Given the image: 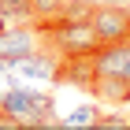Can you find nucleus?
Returning a JSON list of instances; mask_svg holds the SVG:
<instances>
[{
	"label": "nucleus",
	"mask_w": 130,
	"mask_h": 130,
	"mask_svg": "<svg viewBox=\"0 0 130 130\" xmlns=\"http://www.w3.org/2000/svg\"><path fill=\"white\" fill-rule=\"evenodd\" d=\"M60 63H63V56H56L52 48H34L26 56L8 60V67L26 86H48V82H60Z\"/></svg>",
	"instance_id": "nucleus-3"
},
{
	"label": "nucleus",
	"mask_w": 130,
	"mask_h": 130,
	"mask_svg": "<svg viewBox=\"0 0 130 130\" xmlns=\"http://www.w3.org/2000/svg\"><path fill=\"white\" fill-rule=\"evenodd\" d=\"M97 4H115V8H130V0H97Z\"/></svg>",
	"instance_id": "nucleus-13"
},
{
	"label": "nucleus",
	"mask_w": 130,
	"mask_h": 130,
	"mask_svg": "<svg viewBox=\"0 0 130 130\" xmlns=\"http://www.w3.org/2000/svg\"><path fill=\"white\" fill-rule=\"evenodd\" d=\"M97 119H100V111L93 108V104H78V108H71V115H63L56 126H63V130H82V126H97Z\"/></svg>",
	"instance_id": "nucleus-10"
},
{
	"label": "nucleus",
	"mask_w": 130,
	"mask_h": 130,
	"mask_svg": "<svg viewBox=\"0 0 130 130\" xmlns=\"http://www.w3.org/2000/svg\"><path fill=\"white\" fill-rule=\"evenodd\" d=\"M37 48V26H11L0 30V60H15Z\"/></svg>",
	"instance_id": "nucleus-6"
},
{
	"label": "nucleus",
	"mask_w": 130,
	"mask_h": 130,
	"mask_svg": "<svg viewBox=\"0 0 130 130\" xmlns=\"http://www.w3.org/2000/svg\"><path fill=\"white\" fill-rule=\"evenodd\" d=\"M11 26H34L30 0H0V30H11Z\"/></svg>",
	"instance_id": "nucleus-8"
},
{
	"label": "nucleus",
	"mask_w": 130,
	"mask_h": 130,
	"mask_svg": "<svg viewBox=\"0 0 130 130\" xmlns=\"http://www.w3.org/2000/svg\"><path fill=\"white\" fill-rule=\"evenodd\" d=\"M93 71L97 74H111V78H130V37L111 41V45H97Z\"/></svg>",
	"instance_id": "nucleus-5"
},
{
	"label": "nucleus",
	"mask_w": 130,
	"mask_h": 130,
	"mask_svg": "<svg viewBox=\"0 0 130 130\" xmlns=\"http://www.w3.org/2000/svg\"><path fill=\"white\" fill-rule=\"evenodd\" d=\"M60 82L93 89V82H97V71H93V56H63V63H60Z\"/></svg>",
	"instance_id": "nucleus-7"
},
{
	"label": "nucleus",
	"mask_w": 130,
	"mask_h": 130,
	"mask_svg": "<svg viewBox=\"0 0 130 130\" xmlns=\"http://www.w3.org/2000/svg\"><path fill=\"white\" fill-rule=\"evenodd\" d=\"M0 111L11 115L19 123V130H34V126H52L56 123V97L48 89H37V86H11L4 97H0Z\"/></svg>",
	"instance_id": "nucleus-1"
},
{
	"label": "nucleus",
	"mask_w": 130,
	"mask_h": 130,
	"mask_svg": "<svg viewBox=\"0 0 130 130\" xmlns=\"http://www.w3.org/2000/svg\"><path fill=\"white\" fill-rule=\"evenodd\" d=\"M93 8H97V0H63L60 19H89Z\"/></svg>",
	"instance_id": "nucleus-12"
},
{
	"label": "nucleus",
	"mask_w": 130,
	"mask_h": 130,
	"mask_svg": "<svg viewBox=\"0 0 130 130\" xmlns=\"http://www.w3.org/2000/svg\"><path fill=\"white\" fill-rule=\"evenodd\" d=\"M93 93L104 100H111V104H126L130 100V78H111V74H97V82H93Z\"/></svg>",
	"instance_id": "nucleus-9"
},
{
	"label": "nucleus",
	"mask_w": 130,
	"mask_h": 130,
	"mask_svg": "<svg viewBox=\"0 0 130 130\" xmlns=\"http://www.w3.org/2000/svg\"><path fill=\"white\" fill-rule=\"evenodd\" d=\"M37 34L52 45V52L60 56H93L97 52V34H93L89 19H56V22H41Z\"/></svg>",
	"instance_id": "nucleus-2"
},
{
	"label": "nucleus",
	"mask_w": 130,
	"mask_h": 130,
	"mask_svg": "<svg viewBox=\"0 0 130 130\" xmlns=\"http://www.w3.org/2000/svg\"><path fill=\"white\" fill-rule=\"evenodd\" d=\"M30 8H34V26H41V22H56L60 19L63 0H30Z\"/></svg>",
	"instance_id": "nucleus-11"
},
{
	"label": "nucleus",
	"mask_w": 130,
	"mask_h": 130,
	"mask_svg": "<svg viewBox=\"0 0 130 130\" xmlns=\"http://www.w3.org/2000/svg\"><path fill=\"white\" fill-rule=\"evenodd\" d=\"M93 34H97L100 45H111V41H126L130 37V8H115V4H97L89 15Z\"/></svg>",
	"instance_id": "nucleus-4"
}]
</instances>
